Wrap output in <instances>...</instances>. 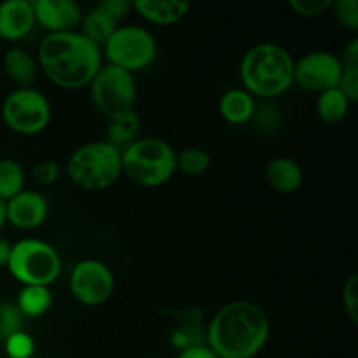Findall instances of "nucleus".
Segmentation results:
<instances>
[{"instance_id": "39448f33", "label": "nucleus", "mask_w": 358, "mask_h": 358, "mask_svg": "<svg viewBox=\"0 0 358 358\" xmlns=\"http://www.w3.org/2000/svg\"><path fill=\"white\" fill-rule=\"evenodd\" d=\"M121 150L107 140L77 147L66 161V175L84 191H103L121 177Z\"/></svg>"}, {"instance_id": "4468645a", "label": "nucleus", "mask_w": 358, "mask_h": 358, "mask_svg": "<svg viewBox=\"0 0 358 358\" xmlns=\"http://www.w3.org/2000/svg\"><path fill=\"white\" fill-rule=\"evenodd\" d=\"M35 27V14L30 0L0 2V37L6 41L24 38Z\"/></svg>"}, {"instance_id": "c756f323", "label": "nucleus", "mask_w": 358, "mask_h": 358, "mask_svg": "<svg viewBox=\"0 0 358 358\" xmlns=\"http://www.w3.org/2000/svg\"><path fill=\"white\" fill-rule=\"evenodd\" d=\"M334 0H290L289 6L297 16L317 17L327 13Z\"/></svg>"}, {"instance_id": "72a5a7b5", "label": "nucleus", "mask_w": 358, "mask_h": 358, "mask_svg": "<svg viewBox=\"0 0 358 358\" xmlns=\"http://www.w3.org/2000/svg\"><path fill=\"white\" fill-rule=\"evenodd\" d=\"M338 90L348 98L350 103H355L358 100V69L343 70V76L338 84Z\"/></svg>"}, {"instance_id": "a878e982", "label": "nucleus", "mask_w": 358, "mask_h": 358, "mask_svg": "<svg viewBox=\"0 0 358 358\" xmlns=\"http://www.w3.org/2000/svg\"><path fill=\"white\" fill-rule=\"evenodd\" d=\"M336 21L350 31H358V2L357 0H336L332 2Z\"/></svg>"}, {"instance_id": "6e6552de", "label": "nucleus", "mask_w": 358, "mask_h": 358, "mask_svg": "<svg viewBox=\"0 0 358 358\" xmlns=\"http://www.w3.org/2000/svg\"><path fill=\"white\" fill-rule=\"evenodd\" d=\"M91 101L107 119L131 110L136 100V84L131 72L114 65H101L90 84Z\"/></svg>"}, {"instance_id": "b1692460", "label": "nucleus", "mask_w": 358, "mask_h": 358, "mask_svg": "<svg viewBox=\"0 0 358 358\" xmlns=\"http://www.w3.org/2000/svg\"><path fill=\"white\" fill-rule=\"evenodd\" d=\"M24 191V171L17 161L3 157L0 159V198L9 201Z\"/></svg>"}, {"instance_id": "5701e85b", "label": "nucleus", "mask_w": 358, "mask_h": 358, "mask_svg": "<svg viewBox=\"0 0 358 358\" xmlns=\"http://www.w3.org/2000/svg\"><path fill=\"white\" fill-rule=\"evenodd\" d=\"M350 101L338 87L327 90L318 94L317 98V115L325 124H338L348 115Z\"/></svg>"}, {"instance_id": "e433bc0d", "label": "nucleus", "mask_w": 358, "mask_h": 358, "mask_svg": "<svg viewBox=\"0 0 358 358\" xmlns=\"http://www.w3.org/2000/svg\"><path fill=\"white\" fill-rule=\"evenodd\" d=\"M10 250H13V245L7 240L0 238V268H7V262H9Z\"/></svg>"}, {"instance_id": "2eb2a0df", "label": "nucleus", "mask_w": 358, "mask_h": 358, "mask_svg": "<svg viewBox=\"0 0 358 358\" xmlns=\"http://www.w3.org/2000/svg\"><path fill=\"white\" fill-rule=\"evenodd\" d=\"M264 177L269 187L283 192V194L297 191L304 180L301 164L297 161L290 159V157H275V159L269 161L266 164Z\"/></svg>"}, {"instance_id": "cd10ccee", "label": "nucleus", "mask_w": 358, "mask_h": 358, "mask_svg": "<svg viewBox=\"0 0 358 358\" xmlns=\"http://www.w3.org/2000/svg\"><path fill=\"white\" fill-rule=\"evenodd\" d=\"M3 346H6V353L9 358H30L35 352L34 339L24 331H20L3 339Z\"/></svg>"}, {"instance_id": "c9c22d12", "label": "nucleus", "mask_w": 358, "mask_h": 358, "mask_svg": "<svg viewBox=\"0 0 358 358\" xmlns=\"http://www.w3.org/2000/svg\"><path fill=\"white\" fill-rule=\"evenodd\" d=\"M177 358H219V357H217L208 346L201 345V346H192V348L182 350V352H178Z\"/></svg>"}, {"instance_id": "aec40b11", "label": "nucleus", "mask_w": 358, "mask_h": 358, "mask_svg": "<svg viewBox=\"0 0 358 358\" xmlns=\"http://www.w3.org/2000/svg\"><path fill=\"white\" fill-rule=\"evenodd\" d=\"M52 306V294L49 287L24 285L16 299V308L27 318L44 317Z\"/></svg>"}, {"instance_id": "7ed1b4c3", "label": "nucleus", "mask_w": 358, "mask_h": 358, "mask_svg": "<svg viewBox=\"0 0 358 358\" xmlns=\"http://www.w3.org/2000/svg\"><path fill=\"white\" fill-rule=\"evenodd\" d=\"M243 90L252 96L276 98L294 84V59L282 45L262 42L245 52L240 63Z\"/></svg>"}, {"instance_id": "0eeeda50", "label": "nucleus", "mask_w": 358, "mask_h": 358, "mask_svg": "<svg viewBox=\"0 0 358 358\" xmlns=\"http://www.w3.org/2000/svg\"><path fill=\"white\" fill-rule=\"evenodd\" d=\"M103 52L108 65L119 66L133 73L154 62L157 55V44L154 35L147 28L124 24L115 28L110 38L105 42Z\"/></svg>"}, {"instance_id": "6ab92c4d", "label": "nucleus", "mask_w": 358, "mask_h": 358, "mask_svg": "<svg viewBox=\"0 0 358 358\" xmlns=\"http://www.w3.org/2000/svg\"><path fill=\"white\" fill-rule=\"evenodd\" d=\"M170 343L178 352L192 346L206 345V332L203 331L201 315L198 310H191L184 315V320L171 332Z\"/></svg>"}, {"instance_id": "4c0bfd02", "label": "nucleus", "mask_w": 358, "mask_h": 358, "mask_svg": "<svg viewBox=\"0 0 358 358\" xmlns=\"http://www.w3.org/2000/svg\"><path fill=\"white\" fill-rule=\"evenodd\" d=\"M3 224H6V201L0 198V229L3 227Z\"/></svg>"}, {"instance_id": "473e14b6", "label": "nucleus", "mask_w": 358, "mask_h": 358, "mask_svg": "<svg viewBox=\"0 0 358 358\" xmlns=\"http://www.w3.org/2000/svg\"><path fill=\"white\" fill-rule=\"evenodd\" d=\"M98 7H100L107 16H110L115 23H119V21L124 20L129 14V10L133 9V2H129V0H103V2L98 3Z\"/></svg>"}, {"instance_id": "c85d7f7f", "label": "nucleus", "mask_w": 358, "mask_h": 358, "mask_svg": "<svg viewBox=\"0 0 358 358\" xmlns=\"http://www.w3.org/2000/svg\"><path fill=\"white\" fill-rule=\"evenodd\" d=\"M252 121L262 129V131H275L282 126V115L276 107L269 103H262L259 107H255L254 117Z\"/></svg>"}, {"instance_id": "4be33fe9", "label": "nucleus", "mask_w": 358, "mask_h": 358, "mask_svg": "<svg viewBox=\"0 0 358 358\" xmlns=\"http://www.w3.org/2000/svg\"><path fill=\"white\" fill-rule=\"evenodd\" d=\"M80 27H83V31H80V34H83L84 37L90 38V41L94 42L96 45H101L110 38V35L114 34L115 28H117V23H115L110 16H107L100 7L94 6L93 9L87 10L86 14H83Z\"/></svg>"}, {"instance_id": "f257e3e1", "label": "nucleus", "mask_w": 358, "mask_h": 358, "mask_svg": "<svg viewBox=\"0 0 358 358\" xmlns=\"http://www.w3.org/2000/svg\"><path fill=\"white\" fill-rule=\"evenodd\" d=\"M268 338V315L250 301L224 304L206 329V346L219 358L255 357L264 348Z\"/></svg>"}, {"instance_id": "412c9836", "label": "nucleus", "mask_w": 358, "mask_h": 358, "mask_svg": "<svg viewBox=\"0 0 358 358\" xmlns=\"http://www.w3.org/2000/svg\"><path fill=\"white\" fill-rule=\"evenodd\" d=\"M138 128L140 119L133 108L128 112H122V114L114 115V117L108 119L107 142L114 145L115 149L121 150V147H128L129 143L135 142Z\"/></svg>"}, {"instance_id": "9b49d317", "label": "nucleus", "mask_w": 358, "mask_h": 358, "mask_svg": "<svg viewBox=\"0 0 358 358\" xmlns=\"http://www.w3.org/2000/svg\"><path fill=\"white\" fill-rule=\"evenodd\" d=\"M343 76L339 56L329 51H313L294 62V83L310 93H324L338 87Z\"/></svg>"}, {"instance_id": "20e7f679", "label": "nucleus", "mask_w": 358, "mask_h": 358, "mask_svg": "<svg viewBox=\"0 0 358 358\" xmlns=\"http://www.w3.org/2000/svg\"><path fill=\"white\" fill-rule=\"evenodd\" d=\"M121 170L135 185L159 187L177 171V152L161 138L135 140L121 150Z\"/></svg>"}, {"instance_id": "f3484780", "label": "nucleus", "mask_w": 358, "mask_h": 358, "mask_svg": "<svg viewBox=\"0 0 358 358\" xmlns=\"http://www.w3.org/2000/svg\"><path fill=\"white\" fill-rule=\"evenodd\" d=\"M3 70L17 87H34L37 80V63L30 52L21 48H10L3 55Z\"/></svg>"}, {"instance_id": "dca6fc26", "label": "nucleus", "mask_w": 358, "mask_h": 358, "mask_svg": "<svg viewBox=\"0 0 358 358\" xmlns=\"http://www.w3.org/2000/svg\"><path fill=\"white\" fill-rule=\"evenodd\" d=\"M133 9L154 24H173L185 16L189 2L184 0H135Z\"/></svg>"}, {"instance_id": "a211bd4d", "label": "nucleus", "mask_w": 358, "mask_h": 358, "mask_svg": "<svg viewBox=\"0 0 358 358\" xmlns=\"http://www.w3.org/2000/svg\"><path fill=\"white\" fill-rule=\"evenodd\" d=\"M255 100L245 90H229L220 96L219 112L229 124H245L252 121L255 112Z\"/></svg>"}, {"instance_id": "9d476101", "label": "nucleus", "mask_w": 358, "mask_h": 358, "mask_svg": "<svg viewBox=\"0 0 358 358\" xmlns=\"http://www.w3.org/2000/svg\"><path fill=\"white\" fill-rule=\"evenodd\" d=\"M70 294L84 306H100L114 292V275L105 262L84 259L72 268L69 278Z\"/></svg>"}, {"instance_id": "bb28decb", "label": "nucleus", "mask_w": 358, "mask_h": 358, "mask_svg": "<svg viewBox=\"0 0 358 358\" xmlns=\"http://www.w3.org/2000/svg\"><path fill=\"white\" fill-rule=\"evenodd\" d=\"M23 318L16 304H0V338L7 339L23 331Z\"/></svg>"}, {"instance_id": "2f4dec72", "label": "nucleus", "mask_w": 358, "mask_h": 358, "mask_svg": "<svg viewBox=\"0 0 358 358\" xmlns=\"http://www.w3.org/2000/svg\"><path fill=\"white\" fill-rule=\"evenodd\" d=\"M59 173H62V171H59V164L56 163V161L48 159L35 164L31 177H34L35 184L37 185H52L59 178Z\"/></svg>"}, {"instance_id": "1a4fd4ad", "label": "nucleus", "mask_w": 358, "mask_h": 358, "mask_svg": "<svg viewBox=\"0 0 358 358\" xmlns=\"http://www.w3.org/2000/svg\"><path fill=\"white\" fill-rule=\"evenodd\" d=\"M2 119L7 128L20 135H37L51 121V105L35 87H16L3 100Z\"/></svg>"}, {"instance_id": "f8f14e48", "label": "nucleus", "mask_w": 358, "mask_h": 358, "mask_svg": "<svg viewBox=\"0 0 358 358\" xmlns=\"http://www.w3.org/2000/svg\"><path fill=\"white\" fill-rule=\"evenodd\" d=\"M35 23L49 34L73 31L83 20V9L76 0H35L31 2Z\"/></svg>"}, {"instance_id": "f704fd0d", "label": "nucleus", "mask_w": 358, "mask_h": 358, "mask_svg": "<svg viewBox=\"0 0 358 358\" xmlns=\"http://www.w3.org/2000/svg\"><path fill=\"white\" fill-rule=\"evenodd\" d=\"M339 62H341L343 70L358 69V38H352L348 42V45L343 49V55L339 58Z\"/></svg>"}, {"instance_id": "393cba45", "label": "nucleus", "mask_w": 358, "mask_h": 358, "mask_svg": "<svg viewBox=\"0 0 358 358\" xmlns=\"http://www.w3.org/2000/svg\"><path fill=\"white\" fill-rule=\"evenodd\" d=\"M210 166H212V157H210V154L205 149L189 147V149L180 150L177 154V170L185 175L196 177V175L208 171Z\"/></svg>"}, {"instance_id": "ddd939ff", "label": "nucleus", "mask_w": 358, "mask_h": 358, "mask_svg": "<svg viewBox=\"0 0 358 358\" xmlns=\"http://www.w3.org/2000/svg\"><path fill=\"white\" fill-rule=\"evenodd\" d=\"M49 215V203L41 192L21 191L6 201V222L23 231L35 229Z\"/></svg>"}, {"instance_id": "423d86ee", "label": "nucleus", "mask_w": 358, "mask_h": 358, "mask_svg": "<svg viewBox=\"0 0 358 358\" xmlns=\"http://www.w3.org/2000/svg\"><path fill=\"white\" fill-rule=\"evenodd\" d=\"M7 269L23 287H49L62 273V259L55 247L45 241L24 238L13 245Z\"/></svg>"}, {"instance_id": "f03ea898", "label": "nucleus", "mask_w": 358, "mask_h": 358, "mask_svg": "<svg viewBox=\"0 0 358 358\" xmlns=\"http://www.w3.org/2000/svg\"><path fill=\"white\" fill-rule=\"evenodd\" d=\"M38 66L55 86L80 90L101 69V49L80 31L48 34L38 44Z\"/></svg>"}, {"instance_id": "7c9ffc66", "label": "nucleus", "mask_w": 358, "mask_h": 358, "mask_svg": "<svg viewBox=\"0 0 358 358\" xmlns=\"http://www.w3.org/2000/svg\"><path fill=\"white\" fill-rule=\"evenodd\" d=\"M343 306L353 324L358 322V275L353 273L343 287Z\"/></svg>"}]
</instances>
